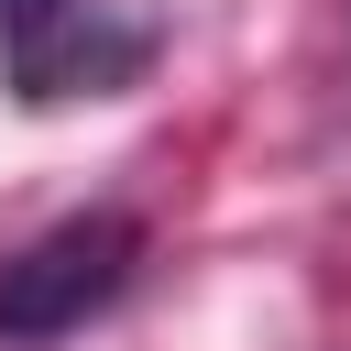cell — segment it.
Listing matches in <instances>:
<instances>
[{
	"label": "cell",
	"mask_w": 351,
	"mask_h": 351,
	"mask_svg": "<svg viewBox=\"0 0 351 351\" xmlns=\"http://www.w3.org/2000/svg\"><path fill=\"white\" fill-rule=\"evenodd\" d=\"M132 274H143V219L132 208H77V219L33 230L22 252H0V351L88 329Z\"/></svg>",
	"instance_id": "cell-1"
},
{
	"label": "cell",
	"mask_w": 351,
	"mask_h": 351,
	"mask_svg": "<svg viewBox=\"0 0 351 351\" xmlns=\"http://www.w3.org/2000/svg\"><path fill=\"white\" fill-rule=\"evenodd\" d=\"M143 66H154V33L99 11V0H0V77L22 110L121 99Z\"/></svg>",
	"instance_id": "cell-2"
}]
</instances>
